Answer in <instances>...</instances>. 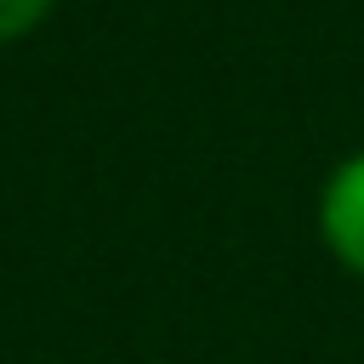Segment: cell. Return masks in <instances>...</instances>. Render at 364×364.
Returning <instances> with one entry per match:
<instances>
[{
    "label": "cell",
    "instance_id": "obj_2",
    "mask_svg": "<svg viewBox=\"0 0 364 364\" xmlns=\"http://www.w3.org/2000/svg\"><path fill=\"white\" fill-rule=\"evenodd\" d=\"M46 11H51V0H0V40L28 34V28H34Z\"/></svg>",
    "mask_w": 364,
    "mask_h": 364
},
{
    "label": "cell",
    "instance_id": "obj_1",
    "mask_svg": "<svg viewBox=\"0 0 364 364\" xmlns=\"http://www.w3.org/2000/svg\"><path fill=\"white\" fill-rule=\"evenodd\" d=\"M318 239L324 250L364 279V154L341 159L318 193Z\"/></svg>",
    "mask_w": 364,
    "mask_h": 364
}]
</instances>
